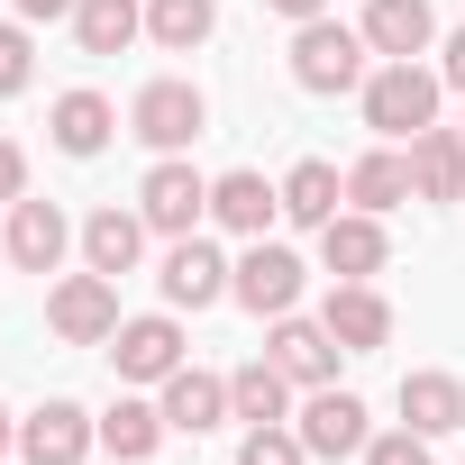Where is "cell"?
<instances>
[{"label": "cell", "instance_id": "f1b7e54d", "mask_svg": "<svg viewBox=\"0 0 465 465\" xmlns=\"http://www.w3.org/2000/svg\"><path fill=\"white\" fill-rule=\"evenodd\" d=\"M365 465H429V438L420 429H383V438H365Z\"/></svg>", "mask_w": 465, "mask_h": 465}, {"label": "cell", "instance_id": "277c9868", "mask_svg": "<svg viewBox=\"0 0 465 465\" xmlns=\"http://www.w3.org/2000/svg\"><path fill=\"white\" fill-rule=\"evenodd\" d=\"M46 329H55L64 347H110V338H119V283H110V274H64V283L46 292Z\"/></svg>", "mask_w": 465, "mask_h": 465}, {"label": "cell", "instance_id": "9a60e30c", "mask_svg": "<svg viewBox=\"0 0 465 465\" xmlns=\"http://www.w3.org/2000/svg\"><path fill=\"white\" fill-rule=\"evenodd\" d=\"M155 283H164V302H173V311H210V302L228 292V265H219V247H210V238H173V256H164V274H155Z\"/></svg>", "mask_w": 465, "mask_h": 465}, {"label": "cell", "instance_id": "e0dca14e", "mask_svg": "<svg viewBox=\"0 0 465 465\" xmlns=\"http://www.w3.org/2000/svg\"><path fill=\"white\" fill-rule=\"evenodd\" d=\"M401 429H420V438L465 429V383H456V374H438V365L401 374Z\"/></svg>", "mask_w": 465, "mask_h": 465}, {"label": "cell", "instance_id": "30bf717a", "mask_svg": "<svg viewBox=\"0 0 465 465\" xmlns=\"http://www.w3.org/2000/svg\"><path fill=\"white\" fill-rule=\"evenodd\" d=\"M320 320H329V338H338L347 356H374V347H392V302H383L374 283H338V292L320 302Z\"/></svg>", "mask_w": 465, "mask_h": 465}, {"label": "cell", "instance_id": "e575fe53", "mask_svg": "<svg viewBox=\"0 0 465 465\" xmlns=\"http://www.w3.org/2000/svg\"><path fill=\"white\" fill-rule=\"evenodd\" d=\"M10 447H19V429H10V411H0V456H10Z\"/></svg>", "mask_w": 465, "mask_h": 465}, {"label": "cell", "instance_id": "d6986e66", "mask_svg": "<svg viewBox=\"0 0 465 465\" xmlns=\"http://www.w3.org/2000/svg\"><path fill=\"white\" fill-rule=\"evenodd\" d=\"M274 210H283V183H265V173H219L210 183V219L238 228V238H265Z\"/></svg>", "mask_w": 465, "mask_h": 465}, {"label": "cell", "instance_id": "7a4b0ae2", "mask_svg": "<svg viewBox=\"0 0 465 465\" xmlns=\"http://www.w3.org/2000/svg\"><path fill=\"white\" fill-rule=\"evenodd\" d=\"M365 128L374 137H420V128H438V74L429 64H383V74H365Z\"/></svg>", "mask_w": 465, "mask_h": 465}, {"label": "cell", "instance_id": "ba28073f", "mask_svg": "<svg viewBox=\"0 0 465 465\" xmlns=\"http://www.w3.org/2000/svg\"><path fill=\"white\" fill-rule=\"evenodd\" d=\"M383 256H392V238H383V219H374V210H338V219L320 228V265H329L338 283H374Z\"/></svg>", "mask_w": 465, "mask_h": 465}, {"label": "cell", "instance_id": "7402d4cb", "mask_svg": "<svg viewBox=\"0 0 465 465\" xmlns=\"http://www.w3.org/2000/svg\"><path fill=\"white\" fill-rule=\"evenodd\" d=\"M338 201H347V173H338V164L302 155V164L283 173V219H302V228H329V219H338Z\"/></svg>", "mask_w": 465, "mask_h": 465}, {"label": "cell", "instance_id": "52a82bcc", "mask_svg": "<svg viewBox=\"0 0 465 465\" xmlns=\"http://www.w3.org/2000/svg\"><path fill=\"white\" fill-rule=\"evenodd\" d=\"M92 438H101V420H92L83 401H46V411L19 420V456H28V465H83Z\"/></svg>", "mask_w": 465, "mask_h": 465}, {"label": "cell", "instance_id": "5bb4252c", "mask_svg": "<svg viewBox=\"0 0 465 465\" xmlns=\"http://www.w3.org/2000/svg\"><path fill=\"white\" fill-rule=\"evenodd\" d=\"M365 46L383 55V64H411V55H429V37H438V19H429V0H365Z\"/></svg>", "mask_w": 465, "mask_h": 465}, {"label": "cell", "instance_id": "8fae6325", "mask_svg": "<svg viewBox=\"0 0 465 465\" xmlns=\"http://www.w3.org/2000/svg\"><path fill=\"white\" fill-rule=\"evenodd\" d=\"M110 365H119V383H164V374L183 365V329H173L164 311H155V320H119Z\"/></svg>", "mask_w": 465, "mask_h": 465}, {"label": "cell", "instance_id": "ac0fdd59", "mask_svg": "<svg viewBox=\"0 0 465 465\" xmlns=\"http://www.w3.org/2000/svg\"><path fill=\"white\" fill-rule=\"evenodd\" d=\"M411 192L420 201H465V128H420L411 137Z\"/></svg>", "mask_w": 465, "mask_h": 465}, {"label": "cell", "instance_id": "8992f818", "mask_svg": "<svg viewBox=\"0 0 465 465\" xmlns=\"http://www.w3.org/2000/svg\"><path fill=\"white\" fill-rule=\"evenodd\" d=\"M228 292H238V302H247L256 320H283V311H302V256H292V247H265V238H256V247H247L238 265H228Z\"/></svg>", "mask_w": 465, "mask_h": 465}, {"label": "cell", "instance_id": "7c38bea8", "mask_svg": "<svg viewBox=\"0 0 465 465\" xmlns=\"http://www.w3.org/2000/svg\"><path fill=\"white\" fill-rule=\"evenodd\" d=\"M265 356H274V365H283L292 383H311V392H320V383H338V356H347V347L329 338V320H302V311H283V320H274V347H265Z\"/></svg>", "mask_w": 465, "mask_h": 465}, {"label": "cell", "instance_id": "9c48e42d", "mask_svg": "<svg viewBox=\"0 0 465 465\" xmlns=\"http://www.w3.org/2000/svg\"><path fill=\"white\" fill-rule=\"evenodd\" d=\"M292 429H302V447H311V456H365V438H374V429H365V401H356V392H338V383H320V392L302 401V420H292Z\"/></svg>", "mask_w": 465, "mask_h": 465}, {"label": "cell", "instance_id": "3957f363", "mask_svg": "<svg viewBox=\"0 0 465 465\" xmlns=\"http://www.w3.org/2000/svg\"><path fill=\"white\" fill-rule=\"evenodd\" d=\"M128 128H137L155 155H183V146L210 128V101H201V83H173V74H164V83H146V92L128 101Z\"/></svg>", "mask_w": 465, "mask_h": 465}, {"label": "cell", "instance_id": "f546056e", "mask_svg": "<svg viewBox=\"0 0 465 465\" xmlns=\"http://www.w3.org/2000/svg\"><path fill=\"white\" fill-rule=\"evenodd\" d=\"M0 92H28V28L0 19Z\"/></svg>", "mask_w": 465, "mask_h": 465}, {"label": "cell", "instance_id": "2e32d148", "mask_svg": "<svg viewBox=\"0 0 465 465\" xmlns=\"http://www.w3.org/2000/svg\"><path fill=\"white\" fill-rule=\"evenodd\" d=\"M164 429H183V438H201V429H219L228 420V374H201V365H173L164 374Z\"/></svg>", "mask_w": 465, "mask_h": 465}, {"label": "cell", "instance_id": "603a6c76", "mask_svg": "<svg viewBox=\"0 0 465 465\" xmlns=\"http://www.w3.org/2000/svg\"><path fill=\"white\" fill-rule=\"evenodd\" d=\"M292 411V374L274 365V356H256V365H238V374H228V420H283Z\"/></svg>", "mask_w": 465, "mask_h": 465}, {"label": "cell", "instance_id": "6da1fadb", "mask_svg": "<svg viewBox=\"0 0 465 465\" xmlns=\"http://www.w3.org/2000/svg\"><path fill=\"white\" fill-rule=\"evenodd\" d=\"M365 28H347V19H302V37H292V83L302 92H365Z\"/></svg>", "mask_w": 465, "mask_h": 465}, {"label": "cell", "instance_id": "4dcf8cb0", "mask_svg": "<svg viewBox=\"0 0 465 465\" xmlns=\"http://www.w3.org/2000/svg\"><path fill=\"white\" fill-rule=\"evenodd\" d=\"M0 201H28V155L0 137Z\"/></svg>", "mask_w": 465, "mask_h": 465}, {"label": "cell", "instance_id": "d4e9b609", "mask_svg": "<svg viewBox=\"0 0 465 465\" xmlns=\"http://www.w3.org/2000/svg\"><path fill=\"white\" fill-rule=\"evenodd\" d=\"M155 438H164V411H155V401H110V411H101V447H110L119 465L155 456Z\"/></svg>", "mask_w": 465, "mask_h": 465}, {"label": "cell", "instance_id": "44dd1931", "mask_svg": "<svg viewBox=\"0 0 465 465\" xmlns=\"http://www.w3.org/2000/svg\"><path fill=\"white\" fill-rule=\"evenodd\" d=\"M347 201H356V210H374V219H383V210H401V201H420V192H411V155H392V146L356 155V164H347Z\"/></svg>", "mask_w": 465, "mask_h": 465}, {"label": "cell", "instance_id": "ffe728a7", "mask_svg": "<svg viewBox=\"0 0 465 465\" xmlns=\"http://www.w3.org/2000/svg\"><path fill=\"white\" fill-rule=\"evenodd\" d=\"M137 247H146V219H137V210H119V201H110V210H92V219H83V256H92V274H110V283H119V274L137 265Z\"/></svg>", "mask_w": 465, "mask_h": 465}, {"label": "cell", "instance_id": "4fadbf2b", "mask_svg": "<svg viewBox=\"0 0 465 465\" xmlns=\"http://www.w3.org/2000/svg\"><path fill=\"white\" fill-rule=\"evenodd\" d=\"M64 247H74V228H64L55 201H10V265L19 274H55Z\"/></svg>", "mask_w": 465, "mask_h": 465}, {"label": "cell", "instance_id": "484cf974", "mask_svg": "<svg viewBox=\"0 0 465 465\" xmlns=\"http://www.w3.org/2000/svg\"><path fill=\"white\" fill-rule=\"evenodd\" d=\"M137 28H146V10H137V0H83V10H74V37H83V55H119Z\"/></svg>", "mask_w": 465, "mask_h": 465}, {"label": "cell", "instance_id": "836d02e7", "mask_svg": "<svg viewBox=\"0 0 465 465\" xmlns=\"http://www.w3.org/2000/svg\"><path fill=\"white\" fill-rule=\"evenodd\" d=\"M265 10H283V19H320L329 0H265Z\"/></svg>", "mask_w": 465, "mask_h": 465}, {"label": "cell", "instance_id": "d590c367", "mask_svg": "<svg viewBox=\"0 0 465 465\" xmlns=\"http://www.w3.org/2000/svg\"><path fill=\"white\" fill-rule=\"evenodd\" d=\"M0 256H10V238H0Z\"/></svg>", "mask_w": 465, "mask_h": 465}, {"label": "cell", "instance_id": "cb8c5ba5", "mask_svg": "<svg viewBox=\"0 0 465 465\" xmlns=\"http://www.w3.org/2000/svg\"><path fill=\"white\" fill-rule=\"evenodd\" d=\"M46 128H55V146H64V155H101V146H110V128H119V110H110L101 92H64V101L46 110Z\"/></svg>", "mask_w": 465, "mask_h": 465}, {"label": "cell", "instance_id": "4316f807", "mask_svg": "<svg viewBox=\"0 0 465 465\" xmlns=\"http://www.w3.org/2000/svg\"><path fill=\"white\" fill-rule=\"evenodd\" d=\"M210 28H219V10H210V0H155V10H146V37H155L164 55H192Z\"/></svg>", "mask_w": 465, "mask_h": 465}, {"label": "cell", "instance_id": "1f68e13d", "mask_svg": "<svg viewBox=\"0 0 465 465\" xmlns=\"http://www.w3.org/2000/svg\"><path fill=\"white\" fill-rule=\"evenodd\" d=\"M438 83H456V92H465V28L438 46Z\"/></svg>", "mask_w": 465, "mask_h": 465}, {"label": "cell", "instance_id": "83f0119b", "mask_svg": "<svg viewBox=\"0 0 465 465\" xmlns=\"http://www.w3.org/2000/svg\"><path fill=\"white\" fill-rule=\"evenodd\" d=\"M238 465H311V447H302V429H283V420H265V429H247V447H238Z\"/></svg>", "mask_w": 465, "mask_h": 465}, {"label": "cell", "instance_id": "d6a6232c", "mask_svg": "<svg viewBox=\"0 0 465 465\" xmlns=\"http://www.w3.org/2000/svg\"><path fill=\"white\" fill-rule=\"evenodd\" d=\"M83 0H19V19H74Z\"/></svg>", "mask_w": 465, "mask_h": 465}, {"label": "cell", "instance_id": "5b68a950", "mask_svg": "<svg viewBox=\"0 0 465 465\" xmlns=\"http://www.w3.org/2000/svg\"><path fill=\"white\" fill-rule=\"evenodd\" d=\"M137 219H146V228H164V238H192V228L210 219V183H201L183 155H164V164L137 183Z\"/></svg>", "mask_w": 465, "mask_h": 465}]
</instances>
